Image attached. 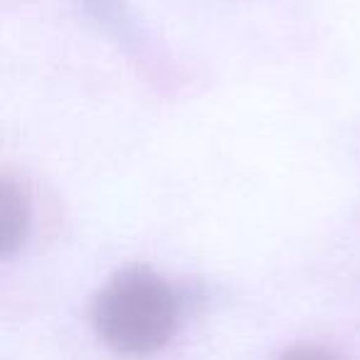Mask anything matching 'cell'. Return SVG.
<instances>
[{"instance_id":"obj_1","label":"cell","mask_w":360,"mask_h":360,"mask_svg":"<svg viewBox=\"0 0 360 360\" xmlns=\"http://www.w3.org/2000/svg\"><path fill=\"white\" fill-rule=\"evenodd\" d=\"M180 299L175 289L146 266H131L106 281L96 294L91 323L101 343L119 355H150L178 328Z\"/></svg>"},{"instance_id":"obj_2","label":"cell","mask_w":360,"mask_h":360,"mask_svg":"<svg viewBox=\"0 0 360 360\" xmlns=\"http://www.w3.org/2000/svg\"><path fill=\"white\" fill-rule=\"evenodd\" d=\"M30 235V200L15 180H0V257L22 250Z\"/></svg>"},{"instance_id":"obj_3","label":"cell","mask_w":360,"mask_h":360,"mask_svg":"<svg viewBox=\"0 0 360 360\" xmlns=\"http://www.w3.org/2000/svg\"><path fill=\"white\" fill-rule=\"evenodd\" d=\"M86 18L99 27L101 32L119 42L126 50H141L143 47V35L136 22L131 8L124 0H77Z\"/></svg>"},{"instance_id":"obj_4","label":"cell","mask_w":360,"mask_h":360,"mask_svg":"<svg viewBox=\"0 0 360 360\" xmlns=\"http://www.w3.org/2000/svg\"><path fill=\"white\" fill-rule=\"evenodd\" d=\"M276 360H338L333 353L319 345H294V348L284 350Z\"/></svg>"}]
</instances>
